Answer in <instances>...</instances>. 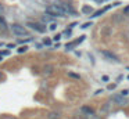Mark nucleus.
<instances>
[{
    "mask_svg": "<svg viewBox=\"0 0 129 119\" xmlns=\"http://www.w3.org/2000/svg\"><path fill=\"white\" fill-rule=\"evenodd\" d=\"M128 80H129V75H128Z\"/></svg>",
    "mask_w": 129,
    "mask_h": 119,
    "instance_id": "bb28decb",
    "label": "nucleus"
},
{
    "mask_svg": "<svg viewBox=\"0 0 129 119\" xmlns=\"http://www.w3.org/2000/svg\"><path fill=\"white\" fill-rule=\"evenodd\" d=\"M82 112H85L86 115H93V114H94L93 109H92V108H89V107H82Z\"/></svg>",
    "mask_w": 129,
    "mask_h": 119,
    "instance_id": "6e6552de",
    "label": "nucleus"
},
{
    "mask_svg": "<svg viewBox=\"0 0 129 119\" xmlns=\"http://www.w3.org/2000/svg\"><path fill=\"white\" fill-rule=\"evenodd\" d=\"M117 3H114V4H110V6H105V7H103V8H100V10H97V11H94L93 14H92V17H100L101 14H104V13H107L110 8L113 7V6H115Z\"/></svg>",
    "mask_w": 129,
    "mask_h": 119,
    "instance_id": "20e7f679",
    "label": "nucleus"
},
{
    "mask_svg": "<svg viewBox=\"0 0 129 119\" xmlns=\"http://www.w3.org/2000/svg\"><path fill=\"white\" fill-rule=\"evenodd\" d=\"M68 76H71V78H74V79H81V76H79V75L72 73V72H69V73H68Z\"/></svg>",
    "mask_w": 129,
    "mask_h": 119,
    "instance_id": "ddd939ff",
    "label": "nucleus"
},
{
    "mask_svg": "<svg viewBox=\"0 0 129 119\" xmlns=\"http://www.w3.org/2000/svg\"><path fill=\"white\" fill-rule=\"evenodd\" d=\"M124 14H126V15H129V4L126 6V7H124Z\"/></svg>",
    "mask_w": 129,
    "mask_h": 119,
    "instance_id": "f3484780",
    "label": "nucleus"
},
{
    "mask_svg": "<svg viewBox=\"0 0 129 119\" xmlns=\"http://www.w3.org/2000/svg\"><path fill=\"white\" fill-rule=\"evenodd\" d=\"M61 36H63V35H56V36L53 38V40H56V42H58V40L61 39Z\"/></svg>",
    "mask_w": 129,
    "mask_h": 119,
    "instance_id": "a211bd4d",
    "label": "nucleus"
},
{
    "mask_svg": "<svg viewBox=\"0 0 129 119\" xmlns=\"http://www.w3.org/2000/svg\"><path fill=\"white\" fill-rule=\"evenodd\" d=\"M128 94H129V90H122L121 93H119V95H122V97H126Z\"/></svg>",
    "mask_w": 129,
    "mask_h": 119,
    "instance_id": "2eb2a0df",
    "label": "nucleus"
},
{
    "mask_svg": "<svg viewBox=\"0 0 129 119\" xmlns=\"http://www.w3.org/2000/svg\"><path fill=\"white\" fill-rule=\"evenodd\" d=\"M3 60V54H1V51H0V61Z\"/></svg>",
    "mask_w": 129,
    "mask_h": 119,
    "instance_id": "a878e982",
    "label": "nucleus"
},
{
    "mask_svg": "<svg viewBox=\"0 0 129 119\" xmlns=\"http://www.w3.org/2000/svg\"><path fill=\"white\" fill-rule=\"evenodd\" d=\"M47 119H60V114L58 112H49Z\"/></svg>",
    "mask_w": 129,
    "mask_h": 119,
    "instance_id": "0eeeda50",
    "label": "nucleus"
},
{
    "mask_svg": "<svg viewBox=\"0 0 129 119\" xmlns=\"http://www.w3.org/2000/svg\"><path fill=\"white\" fill-rule=\"evenodd\" d=\"M11 31L17 36H28V31L25 29L24 26H21V25H18V24L11 25Z\"/></svg>",
    "mask_w": 129,
    "mask_h": 119,
    "instance_id": "f03ea898",
    "label": "nucleus"
},
{
    "mask_svg": "<svg viewBox=\"0 0 129 119\" xmlns=\"http://www.w3.org/2000/svg\"><path fill=\"white\" fill-rule=\"evenodd\" d=\"M26 50H28V47H26V46H21V47H18L17 48V51H18V53H25V51H26Z\"/></svg>",
    "mask_w": 129,
    "mask_h": 119,
    "instance_id": "9d476101",
    "label": "nucleus"
},
{
    "mask_svg": "<svg viewBox=\"0 0 129 119\" xmlns=\"http://www.w3.org/2000/svg\"><path fill=\"white\" fill-rule=\"evenodd\" d=\"M3 79H4V76H3V73H1V71H0V82H1Z\"/></svg>",
    "mask_w": 129,
    "mask_h": 119,
    "instance_id": "b1692460",
    "label": "nucleus"
},
{
    "mask_svg": "<svg viewBox=\"0 0 129 119\" xmlns=\"http://www.w3.org/2000/svg\"><path fill=\"white\" fill-rule=\"evenodd\" d=\"M49 29H50V31H56V29H57V24H56V22H50Z\"/></svg>",
    "mask_w": 129,
    "mask_h": 119,
    "instance_id": "9b49d317",
    "label": "nucleus"
},
{
    "mask_svg": "<svg viewBox=\"0 0 129 119\" xmlns=\"http://www.w3.org/2000/svg\"><path fill=\"white\" fill-rule=\"evenodd\" d=\"M45 44H47V46H50V44H51V40H50V39L45 40Z\"/></svg>",
    "mask_w": 129,
    "mask_h": 119,
    "instance_id": "5701e85b",
    "label": "nucleus"
},
{
    "mask_svg": "<svg viewBox=\"0 0 129 119\" xmlns=\"http://www.w3.org/2000/svg\"><path fill=\"white\" fill-rule=\"evenodd\" d=\"M101 54H103L105 58H108L110 61H113V62H118V61H119V60H118L117 57L114 56L113 53H110V51H101Z\"/></svg>",
    "mask_w": 129,
    "mask_h": 119,
    "instance_id": "39448f33",
    "label": "nucleus"
},
{
    "mask_svg": "<svg viewBox=\"0 0 129 119\" xmlns=\"http://www.w3.org/2000/svg\"><path fill=\"white\" fill-rule=\"evenodd\" d=\"M46 14L51 17H65L64 10L61 8L60 4H50L46 7Z\"/></svg>",
    "mask_w": 129,
    "mask_h": 119,
    "instance_id": "f257e3e1",
    "label": "nucleus"
},
{
    "mask_svg": "<svg viewBox=\"0 0 129 119\" xmlns=\"http://www.w3.org/2000/svg\"><path fill=\"white\" fill-rule=\"evenodd\" d=\"M113 101L118 104V105H125L126 104V100H125V97H122V95H113Z\"/></svg>",
    "mask_w": 129,
    "mask_h": 119,
    "instance_id": "423d86ee",
    "label": "nucleus"
},
{
    "mask_svg": "<svg viewBox=\"0 0 129 119\" xmlns=\"http://www.w3.org/2000/svg\"><path fill=\"white\" fill-rule=\"evenodd\" d=\"M7 47H8V48H14L15 46H14V44H7Z\"/></svg>",
    "mask_w": 129,
    "mask_h": 119,
    "instance_id": "393cba45",
    "label": "nucleus"
},
{
    "mask_svg": "<svg viewBox=\"0 0 129 119\" xmlns=\"http://www.w3.org/2000/svg\"><path fill=\"white\" fill-rule=\"evenodd\" d=\"M0 29H3V31H7V24H6V21L0 17Z\"/></svg>",
    "mask_w": 129,
    "mask_h": 119,
    "instance_id": "1a4fd4ad",
    "label": "nucleus"
},
{
    "mask_svg": "<svg viewBox=\"0 0 129 119\" xmlns=\"http://www.w3.org/2000/svg\"><path fill=\"white\" fill-rule=\"evenodd\" d=\"M92 11H93V10H92L90 7H83L82 8V13H85V14H90Z\"/></svg>",
    "mask_w": 129,
    "mask_h": 119,
    "instance_id": "f8f14e48",
    "label": "nucleus"
},
{
    "mask_svg": "<svg viewBox=\"0 0 129 119\" xmlns=\"http://www.w3.org/2000/svg\"><path fill=\"white\" fill-rule=\"evenodd\" d=\"M1 54H3V57L8 56V54H10V51H8V50H4V51H1Z\"/></svg>",
    "mask_w": 129,
    "mask_h": 119,
    "instance_id": "4be33fe9",
    "label": "nucleus"
},
{
    "mask_svg": "<svg viewBox=\"0 0 129 119\" xmlns=\"http://www.w3.org/2000/svg\"><path fill=\"white\" fill-rule=\"evenodd\" d=\"M71 33H72V32H71V29H67V31L64 32V35H65V36H71Z\"/></svg>",
    "mask_w": 129,
    "mask_h": 119,
    "instance_id": "6ab92c4d",
    "label": "nucleus"
},
{
    "mask_svg": "<svg viewBox=\"0 0 129 119\" xmlns=\"http://www.w3.org/2000/svg\"><path fill=\"white\" fill-rule=\"evenodd\" d=\"M89 26H92V22H86V24H83L81 26L82 29H86V28H89Z\"/></svg>",
    "mask_w": 129,
    "mask_h": 119,
    "instance_id": "dca6fc26",
    "label": "nucleus"
},
{
    "mask_svg": "<svg viewBox=\"0 0 129 119\" xmlns=\"http://www.w3.org/2000/svg\"><path fill=\"white\" fill-rule=\"evenodd\" d=\"M51 71H53V68H51V67H47V68L45 69V72H47V73H50Z\"/></svg>",
    "mask_w": 129,
    "mask_h": 119,
    "instance_id": "412c9836",
    "label": "nucleus"
},
{
    "mask_svg": "<svg viewBox=\"0 0 129 119\" xmlns=\"http://www.w3.org/2000/svg\"><path fill=\"white\" fill-rule=\"evenodd\" d=\"M101 80H103V82H110V78H108V76H103V78H101Z\"/></svg>",
    "mask_w": 129,
    "mask_h": 119,
    "instance_id": "aec40b11",
    "label": "nucleus"
},
{
    "mask_svg": "<svg viewBox=\"0 0 129 119\" xmlns=\"http://www.w3.org/2000/svg\"><path fill=\"white\" fill-rule=\"evenodd\" d=\"M117 85H118V83H111V85L107 86V89H108V90H114V89L117 87Z\"/></svg>",
    "mask_w": 129,
    "mask_h": 119,
    "instance_id": "4468645a",
    "label": "nucleus"
},
{
    "mask_svg": "<svg viewBox=\"0 0 129 119\" xmlns=\"http://www.w3.org/2000/svg\"><path fill=\"white\" fill-rule=\"evenodd\" d=\"M28 26H29L31 29H33V31L39 32V33H45V32H46V28H45L42 24H36V22H28Z\"/></svg>",
    "mask_w": 129,
    "mask_h": 119,
    "instance_id": "7ed1b4c3",
    "label": "nucleus"
}]
</instances>
